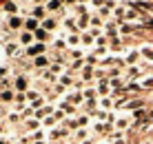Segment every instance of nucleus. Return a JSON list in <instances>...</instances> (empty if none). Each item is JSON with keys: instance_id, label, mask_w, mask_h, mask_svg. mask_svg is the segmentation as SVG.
<instances>
[{"instance_id": "obj_1", "label": "nucleus", "mask_w": 153, "mask_h": 144, "mask_svg": "<svg viewBox=\"0 0 153 144\" xmlns=\"http://www.w3.org/2000/svg\"><path fill=\"white\" fill-rule=\"evenodd\" d=\"M45 49H47V47L45 45H42V42H38V45H29L27 47V56H31V58H38L40 56V53H45Z\"/></svg>"}, {"instance_id": "obj_2", "label": "nucleus", "mask_w": 153, "mask_h": 144, "mask_svg": "<svg viewBox=\"0 0 153 144\" xmlns=\"http://www.w3.org/2000/svg\"><path fill=\"white\" fill-rule=\"evenodd\" d=\"M25 29H27L29 33H36V31L40 29V22H38V18H33V16H31V18H27V20H25Z\"/></svg>"}, {"instance_id": "obj_3", "label": "nucleus", "mask_w": 153, "mask_h": 144, "mask_svg": "<svg viewBox=\"0 0 153 144\" xmlns=\"http://www.w3.org/2000/svg\"><path fill=\"white\" fill-rule=\"evenodd\" d=\"M89 22H91V18H89V13H84V16H80V18H78V31H82V29H87L89 27Z\"/></svg>"}, {"instance_id": "obj_4", "label": "nucleus", "mask_w": 153, "mask_h": 144, "mask_svg": "<svg viewBox=\"0 0 153 144\" xmlns=\"http://www.w3.org/2000/svg\"><path fill=\"white\" fill-rule=\"evenodd\" d=\"M20 27H25L22 18H18V16H11V18H9V29H20Z\"/></svg>"}, {"instance_id": "obj_5", "label": "nucleus", "mask_w": 153, "mask_h": 144, "mask_svg": "<svg viewBox=\"0 0 153 144\" xmlns=\"http://www.w3.org/2000/svg\"><path fill=\"white\" fill-rule=\"evenodd\" d=\"M56 27H58V20H56V18H45V20H42V29L53 31Z\"/></svg>"}, {"instance_id": "obj_6", "label": "nucleus", "mask_w": 153, "mask_h": 144, "mask_svg": "<svg viewBox=\"0 0 153 144\" xmlns=\"http://www.w3.org/2000/svg\"><path fill=\"white\" fill-rule=\"evenodd\" d=\"M16 89H18L20 93H22L25 89H27V80H25L22 76H16Z\"/></svg>"}, {"instance_id": "obj_7", "label": "nucleus", "mask_w": 153, "mask_h": 144, "mask_svg": "<svg viewBox=\"0 0 153 144\" xmlns=\"http://www.w3.org/2000/svg\"><path fill=\"white\" fill-rule=\"evenodd\" d=\"M0 100H2V102H11V100H16V95L9 91V89H4V91H0Z\"/></svg>"}, {"instance_id": "obj_8", "label": "nucleus", "mask_w": 153, "mask_h": 144, "mask_svg": "<svg viewBox=\"0 0 153 144\" xmlns=\"http://www.w3.org/2000/svg\"><path fill=\"white\" fill-rule=\"evenodd\" d=\"M7 53H9V56H13V53H16V58H20V49H18V45L9 42V45H7Z\"/></svg>"}, {"instance_id": "obj_9", "label": "nucleus", "mask_w": 153, "mask_h": 144, "mask_svg": "<svg viewBox=\"0 0 153 144\" xmlns=\"http://www.w3.org/2000/svg\"><path fill=\"white\" fill-rule=\"evenodd\" d=\"M47 9H49V11H60V0H49V2H47Z\"/></svg>"}, {"instance_id": "obj_10", "label": "nucleus", "mask_w": 153, "mask_h": 144, "mask_svg": "<svg viewBox=\"0 0 153 144\" xmlns=\"http://www.w3.org/2000/svg\"><path fill=\"white\" fill-rule=\"evenodd\" d=\"M33 65H36V67H47V65H49V58H45V56H38V58L33 60Z\"/></svg>"}, {"instance_id": "obj_11", "label": "nucleus", "mask_w": 153, "mask_h": 144, "mask_svg": "<svg viewBox=\"0 0 153 144\" xmlns=\"http://www.w3.org/2000/svg\"><path fill=\"white\" fill-rule=\"evenodd\" d=\"M80 42H82V45H93L96 40H93L91 33H82V36H80Z\"/></svg>"}, {"instance_id": "obj_12", "label": "nucleus", "mask_w": 153, "mask_h": 144, "mask_svg": "<svg viewBox=\"0 0 153 144\" xmlns=\"http://www.w3.org/2000/svg\"><path fill=\"white\" fill-rule=\"evenodd\" d=\"M53 111V106H42V109L36 111V118H42V115H47V113H51Z\"/></svg>"}, {"instance_id": "obj_13", "label": "nucleus", "mask_w": 153, "mask_h": 144, "mask_svg": "<svg viewBox=\"0 0 153 144\" xmlns=\"http://www.w3.org/2000/svg\"><path fill=\"white\" fill-rule=\"evenodd\" d=\"M31 40H33V36H31L29 31H25V33L20 36V42H22V45H31Z\"/></svg>"}, {"instance_id": "obj_14", "label": "nucleus", "mask_w": 153, "mask_h": 144, "mask_svg": "<svg viewBox=\"0 0 153 144\" xmlns=\"http://www.w3.org/2000/svg\"><path fill=\"white\" fill-rule=\"evenodd\" d=\"M142 56H144L146 58V60H153V49H151V47H142Z\"/></svg>"}, {"instance_id": "obj_15", "label": "nucleus", "mask_w": 153, "mask_h": 144, "mask_svg": "<svg viewBox=\"0 0 153 144\" xmlns=\"http://www.w3.org/2000/svg\"><path fill=\"white\" fill-rule=\"evenodd\" d=\"M93 78V69L91 67H84L82 69V80H91Z\"/></svg>"}, {"instance_id": "obj_16", "label": "nucleus", "mask_w": 153, "mask_h": 144, "mask_svg": "<svg viewBox=\"0 0 153 144\" xmlns=\"http://www.w3.org/2000/svg\"><path fill=\"white\" fill-rule=\"evenodd\" d=\"M60 109L65 111V113H69V115H71V113H76V109H73V104H71V102H62Z\"/></svg>"}, {"instance_id": "obj_17", "label": "nucleus", "mask_w": 153, "mask_h": 144, "mask_svg": "<svg viewBox=\"0 0 153 144\" xmlns=\"http://www.w3.org/2000/svg\"><path fill=\"white\" fill-rule=\"evenodd\" d=\"M138 56H140V53H138V51H131V53H129V56H126V60H124V62H126V65H133V62H135V60H138Z\"/></svg>"}, {"instance_id": "obj_18", "label": "nucleus", "mask_w": 153, "mask_h": 144, "mask_svg": "<svg viewBox=\"0 0 153 144\" xmlns=\"http://www.w3.org/2000/svg\"><path fill=\"white\" fill-rule=\"evenodd\" d=\"M98 93H100V95L109 93V82H107V80H104V82H100V87H98Z\"/></svg>"}, {"instance_id": "obj_19", "label": "nucleus", "mask_w": 153, "mask_h": 144, "mask_svg": "<svg viewBox=\"0 0 153 144\" xmlns=\"http://www.w3.org/2000/svg\"><path fill=\"white\" fill-rule=\"evenodd\" d=\"M31 13H33V18H45V7H36Z\"/></svg>"}, {"instance_id": "obj_20", "label": "nucleus", "mask_w": 153, "mask_h": 144, "mask_svg": "<svg viewBox=\"0 0 153 144\" xmlns=\"http://www.w3.org/2000/svg\"><path fill=\"white\" fill-rule=\"evenodd\" d=\"M135 18H138V11H133V9L124 11V20H135Z\"/></svg>"}, {"instance_id": "obj_21", "label": "nucleus", "mask_w": 153, "mask_h": 144, "mask_svg": "<svg viewBox=\"0 0 153 144\" xmlns=\"http://www.w3.org/2000/svg\"><path fill=\"white\" fill-rule=\"evenodd\" d=\"M78 126H80V124H78L76 120H67V131H69V129L71 131H78Z\"/></svg>"}, {"instance_id": "obj_22", "label": "nucleus", "mask_w": 153, "mask_h": 144, "mask_svg": "<svg viewBox=\"0 0 153 144\" xmlns=\"http://www.w3.org/2000/svg\"><path fill=\"white\" fill-rule=\"evenodd\" d=\"M36 38H38L40 42H45L47 40V31L45 29H38V31H36Z\"/></svg>"}, {"instance_id": "obj_23", "label": "nucleus", "mask_w": 153, "mask_h": 144, "mask_svg": "<svg viewBox=\"0 0 153 144\" xmlns=\"http://www.w3.org/2000/svg\"><path fill=\"white\" fill-rule=\"evenodd\" d=\"M138 76H140V69L138 67H131L129 69V78H138Z\"/></svg>"}, {"instance_id": "obj_24", "label": "nucleus", "mask_w": 153, "mask_h": 144, "mask_svg": "<svg viewBox=\"0 0 153 144\" xmlns=\"http://www.w3.org/2000/svg\"><path fill=\"white\" fill-rule=\"evenodd\" d=\"M38 120H31V122H27V129H31V131H36V129H38Z\"/></svg>"}, {"instance_id": "obj_25", "label": "nucleus", "mask_w": 153, "mask_h": 144, "mask_svg": "<svg viewBox=\"0 0 153 144\" xmlns=\"http://www.w3.org/2000/svg\"><path fill=\"white\" fill-rule=\"evenodd\" d=\"M4 9H7V11H18V4H16V2H7V7H4Z\"/></svg>"}, {"instance_id": "obj_26", "label": "nucleus", "mask_w": 153, "mask_h": 144, "mask_svg": "<svg viewBox=\"0 0 153 144\" xmlns=\"http://www.w3.org/2000/svg\"><path fill=\"white\" fill-rule=\"evenodd\" d=\"M78 42H80L78 36H69V38H67V45H78Z\"/></svg>"}, {"instance_id": "obj_27", "label": "nucleus", "mask_w": 153, "mask_h": 144, "mask_svg": "<svg viewBox=\"0 0 153 144\" xmlns=\"http://www.w3.org/2000/svg\"><path fill=\"white\" fill-rule=\"evenodd\" d=\"M62 84H65V87L73 84V78H71V76H62Z\"/></svg>"}, {"instance_id": "obj_28", "label": "nucleus", "mask_w": 153, "mask_h": 144, "mask_svg": "<svg viewBox=\"0 0 153 144\" xmlns=\"http://www.w3.org/2000/svg\"><path fill=\"white\" fill-rule=\"evenodd\" d=\"M69 56L73 58V60H82V51H71Z\"/></svg>"}, {"instance_id": "obj_29", "label": "nucleus", "mask_w": 153, "mask_h": 144, "mask_svg": "<svg viewBox=\"0 0 153 144\" xmlns=\"http://www.w3.org/2000/svg\"><path fill=\"white\" fill-rule=\"evenodd\" d=\"M126 124H129V120H118V122H115L118 129H126Z\"/></svg>"}, {"instance_id": "obj_30", "label": "nucleus", "mask_w": 153, "mask_h": 144, "mask_svg": "<svg viewBox=\"0 0 153 144\" xmlns=\"http://www.w3.org/2000/svg\"><path fill=\"white\" fill-rule=\"evenodd\" d=\"M98 13L102 16V18H107V16H109V7H100V9H98Z\"/></svg>"}, {"instance_id": "obj_31", "label": "nucleus", "mask_w": 153, "mask_h": 144, "mask_svg": "<svg viewBox=\"0 0 153 144\" xmlns=\"http://www.w3.org/2000/svg\"><path fill=\"white\" fill-rule=\"evenodd\" d=\"M27 98H29V100H38L40 95H38V91H29V93H27Z\"/></svg>"}, {"instance_id": "obj_32", "label": "nucleus", "mask_w": 153, "mask_h": 144, "mask_svg": "<svg viewBox=\"0 0 153 144\" xmlns=\"http://www.w3.org/2000/svg\"><path fill=\"white\" fill-rule=\"evenodd\" d=\"M91 24H93V27H96V29H98V27H100V18H98V16H93V18H91Z\"/></svg>"}, {"instance_id": "obj_33", "label": "nucleus", "mask_w": 153, "mask_h": 144, "mask_svg": "<svg viewBox=\"0 0 153 144\" xmlns=\"http://www.w3.org/2000/svg\"><path fill=\"white\" fill-rule=\"evenodd\" d=\"M60 69H62L60 65H51V67H49V71H51V73H58V71H60Z\"/></svg>"}, {"instance_id": "obj_34", "label": "nucleus", "mask_w": 153, "mask_h": 144, "mask_svg": "<svg viewBox=\"0 0 153 144\" xmlns=\"http://www.w3.org/2000/svg\"><path fill=\"white\" fill-rule=\"evenodd\" d=\"M65 47H67L65 40H56V49H65Z\"/></svg>"}, {"instance_id": "obj_35", "label": "nucleus", "mask_w": 153, "mask_h": 144, "mask_svg": "<svg viewBox=\"0 0 153 144\" xmlns=\"http://www.w3.org/2000/svg\"><path fill=\"white\" fill-rule=\"evenodd\" d=\"M16 102L22 104V102H25V93H18V95H16Z\"/></svg>"}, {"instance_id": "obj_36", "label": "nucleus", "mask_w": 153, "mask_h": 144, "mask_svg": "<svg viewBox=\"0 0 153 144\" xmlns=\"http://www.w3.org/2000/svg\"><path fill=\"white\" fill-rule=\"evenodd\" d=\"M93 95H96V91H93V89H89V91H84V98H89V100H91Z\"/></svg>"}, {"instance_id": "obj_37", "label": "nucleus", "mask_w": 153, "mask_h": 144, "mask_svg": "<svg viewBox=\"0 0 153 144\" xmlns=\"http://www.w3.org/2000/svg\"><path fill=\"white\" fill-rule=\"evenodd\" d=\"M102 76H104L102 69H96V71H93V78H102Z\"/></svg>"}, {"instance_id": "obj_38", "label": "nucleus", "mask_w": 153, "mask_h": 144, "mask_svg": "<svg viewBox=\"0 0 153 144\" xmlns=\"http://www.w3.org/2000/svg\"><path fill=\"white\" fill-rule=\"evenodd\" d=\"M109 76H111V78H118V76H120V69H111V71H109Z\"/></svg>"}, {"instance_id": "obj_39", "label": "nucleus", "mask_w": 153, "mask_h": 144, "mask_svg": "<svg viewBox=\"0 0 153 144\" xmlns=\"http://www.w3.org/2000/svg\"><path fill=\"white\" fill-rule=\"evenodd\" d=\"M140 87H153V78H149V80H144V82H142Z\"/></svg>"}, {"instance_id": "obj_40", "label": "nucleus", "mask_w": 153, "mask_h": 144, "mask_svg": "<svg viewBox=\"0 0 153 144\" xmlns=\"http://www.w3.org/2000/svg\"><path fill=\"white\" fill-rule=\"evenodd\" d=\"M0 87H2V91H4V89L9 87V80H4V78H2V80H0Z\"/></svg>"}, {"instance_id": "obj_41", "label": "nucleus", "mask_w": 153, "mask_h": 144, "mask_svg": "<svg viewBox=\"0 0 153 144\" xmlns=\"http://www.w3.org/2000/svg\"><path fill=\"white\" fill-rule=\"evenodd\" d=\"M87 62H89V65H96L98 60H96V56H87Z\"/></svg>"}, {"instance_id": "obj_42", "label": "nucleus", "mask_w": 153, "mask_h": 144, "mask_svg": "<svg viewBox=\"0 0 153 144\" xmlns=\"http://www.w3.org/2000/svg\"><path fill=\"white\" fill-rule=\"evenodd\" d=\"M7 73H9V71H7V69H4V67H0V80H2L4 76H7Z\"/></svg>"}, {"instance_id": "obj_43", "label": "nucleus", "mask_w": 153, "mask_h": 144, "mask_svg": "<svg viewBox=\"0 0 153 144\" xmlns=\"http://www.w3.org/2000/svg\"><path fill=\"white\" fill-rule=\"evenodd\" d=\"M65 2H67V4H76L78 0H65Z\"/></svg>"}, {"instance_id": "obj_44", "label": "nucleus", "mask_w": 153, "mask_h": 144, "mask_svg": "<svg viewBox=\"0 0 153 144\" xmlns=\"http://www.w3.org/2000/svg\"><path fill=\"white\" fill-rule=\"evenodd\" d=\"M82 144H93V140H84Z\"/></svg>"}, {"instance_id": "obj_45", "label": "nucleus", "mask_w": 153, "mask_h": 144, "mask_svg": "<svg viewBox=\"0 0 153 144\" xmlns=\"http://www.w3.org/2000/svg\"><path fill=\"white\" fill-rule=\"evenodd\" d=\"M113 144H124V140H118V142H113Z\"/></svg>"}, {"instance_id": "obj_46", "label": "nucleus", "mask_w": 153, "mask_h": 144, "mask_svg": "<svg viewBox=\"0 0 153 144\" xmlns=\"http://www.w3.org/2000/svg\"><path fill=\"white\" fill-rule=\"evenodd\" d=\"M0 144H7V142H4V140H0Z\"/></svg>"}, {"instance_id": "obj_47", "label": "nucleus", "mask_w": 153, "mask_h": 144, "mask_svg": "<svg viewBox=\"0 0 153 144\" xmlns=\"http://www.w3.org/2000/svg\"><path fill=\"white\" fill-rule=\"evenodd\" d=\"M33 144H45V142H33Z\"/></svg>"}, {"instance_id": "obj_48", "label": "nucleus", "mask_w": 153, "mask_h": 144, "mask_svg": "<svg viewBox=\"0 0 153 144\" xmlns=\"http://www.w3.org/2000/svg\"><path fill=\"white\" fill-rule=\"evenodd\" d=\"M33 2H42V0H33Z\"/></svg>"}, {"instance_id": "obj_49", "label": "nucleus", "mask_w": 153, "mask_h": 144, "mask_svg": "<svg viewBox=\"0 0 153 144\" xmlns=\"http://www.w3.org/2000/svg\"><path fill=\"white\" fill-rule=\"evenodd\" d=\"M133 2H140V0H133Z\"/></svg>"}, {"instance_id": "obj_50", "label": "nucleus", "mask_w": 153, "mask_h": 144, "mask_svg": "<svg viewBox=\"0 0 153 144\" xmlns=\"http://www.w3.org/2000/svg\"><path fill=\"white\" fill-rule=\"evenodd\" d=\"M51 144H53V142H51Z\"/></svg>"}]
</instances>
